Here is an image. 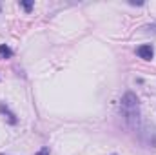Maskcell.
Listing matches in <instances>:
<instances>
[{"instance_id": "cell-3", "label": "cell", "mask_w": 156, "mask_h": 155, "mask_svg": "<svg viewBox=\"0 0 156 155\" xmlns=\"http://www.w3.org/2000/svg\"><path fill=\"white\" fill-rule=\"evenodd\" d=\"M136 53H138L140 59H144V60H151V59L154 57V47H153L151 44H144V46H140V47L136 49Z\"/></svg>"}, {"instance_id": "cell-4", "label": "cell", "mask_w": 156, "mask_h": 155, "mask_svg": "<svg viewBox=\"0 0 156 155\" xmlns=\"http://www.w3.org/2000/svg\"><path fill=\"white\" fill-rule=\"evenodd\" d=\"M0 112H2L4 115L7 117V120H9L11 124H16V115H15V113H11V112H9V108H7V106H5L4 102L0 104Z\"/></svg>"}, {"instance_id": "cell-8", "label": "cell", "mask_w": 156, "mask_h": 155, "mask_svg": "<svg viewBox=\"0 0 156 155\" xmlns=\"http://www.w3.org/2000/svg\"><path fill=\"white\" fill-rule=\"evenodd\" d=\"M49 153H51V152H49V148L45 146V148H42L40 152H37V153H35V155H49Z\"/></svg>"}, {"instance_id": "cell-1", "label": "cell", "mask_w": 156, "mask_h": 155, "mask_svg": "<svg viewBox=\"0 0 156 155\" xmlns=\"http://www.w3.org/2000/svg\"><path fill=\"white\" fill-rule=\"evenodd\" d=\"M122 115L129 130H138L140 126V102L133 91H127L122 97Z\"/></svg>"}, {"instance_id": "cell-5", "label": "cell", "mask_w": 156, "mask_h": 155, "mask_svg": "<svg viewBox=\"0 0 156 155\" xmlns=\"http://www.w3.org/2000/svg\"><path fill=\"white\" fill-rule=\"evenodd\" d=\"M0 57H2V59H11V57H13V49H11L9 46L2 44V46H0Z\"/></svg>"}, {"instance_id": "cell-6", "label": "cell", "mask_w": 156, "mask_h": 155, "mask_svg": "<svg viewBox=\"0 0 156 155\" xmlns=\"http://www.w3.org/2000/svg\"><path fill=\"white\" fill-rule=\"evenodd\" d=\"M144 29H145L147 33H154L156 35V24H149V26H145Z\"/></svg>"}, {"instance_id": "cell-2", "label": "cell", "mask_w": 156, "mask_h": 155, "mask_svg": "<svg viewBox=\"0 0 156 155\" xmlns=\"http://www.w3.org/2000/svg\"><path fill=\"white\" fill-rule=\"evenodd\" d=\"M140 139H142V142H144L145 146L156 148V126L154 124H145V126H142Z\"/></svg>"}, {"instance_id": "cell-7", "label": "cell", "mask_w": 156, "mask_h": 155, "mask_svg": "<svg viewBox=\"0 0 156 155\" xmlns=\"http://www.w3.org/2000/svg\"><path fill=\"white\" fill-rule=\"evenodd\" d=\"M22 7H24L26 11H31V7H33V2H22Z\"/></svg>"}]
</instances>
